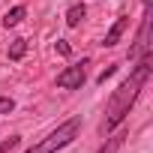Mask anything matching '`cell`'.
<instances>
[{
  "label": "cell",
  "instance_id": "3957f363",
  "mask_svg": "<svg viewBox=\"0 0 153 153\" xmlns=\"http://www.w3.org/2000/svg\"><path fill=\"white\" fill-rule=\"evenodd\" d=\"M81 84H84V63L66 66L57 75V87H63V90H81Z\"/></svg>",
  "mask_w": 153,
  "mask_h": 153
},
{
  "label": "cell",
  "instance_id": "5b68a950",
  "mask_svg": "<svg viewBox=\"0 0 153 153\" xmlns=\"http://www.w3.org/2000/svg\"><path fill=\"white\" fill-rule=\"evenodd\" d=\"M126 27H129V15H120V18H117V21L111 24V30L105 33L102 45H108V48H111V45H117V42H120V36L126 33Z\"/></svg>",
  "mask_w": 153,
  "mask_h": 153
},
{
  "label": "cell",
  "instance_id": "4fadbf2b",
  "mask_svg": "<svg viewBox=\"0 0 153 153\" xmlns=\"http://www.w3.org/2000/svg\"><path fill=\"white\" fill-rule=\"evenodd\" d=\"M108 75H114V66H108V69H105V72L99 75V78H96V81H99V84H105V78H108Z\"/></svg>",
  "mask_w": 153,
  "mask_h": 153
},
{
  "label": "cell",
  "instance_id": "7a4b0ae2",
  "mask_svg": "<svg viewBox=\"0 0 153 153\" xmlns=\"http://www.w3.org/2000/svg\"><path fill=\"white\" fill-rule=\"evenodd\" d=\"M78 129H81V120L78 117H72V120H66L63 126H57L45 141H39L36 147H30L27 153H54V150H60V147H66L75 135H78Z\"/></svg>",
  "mask_w": 153,
  "mask_h": 153
},
{
  "label": "cell",
  "instance_id": "8992f818",
  "mask_svg": "<svg viewBox=\"0 0 153 153\" xmlns=\"http://www.w3.org/2000/svg\"><path fill=\"white\" fill-rule=\"evenodd\" d=\"M84 15H87L84 6H72V9L66 12V24H69V27H78V24L84 21Z\"/></svg>",
  "mask_w": 153,
  "mask_h": 153
},
{
  "label": "cell",
  "instance_id": "6da1fadb",
  "mask_svg": "<svg viewBox=\"0 0 153 153\" xmlns=\"http://www.w3.org/2000/svg\"><path fill=\"white\" fill-rule=\"evenodd\" d=\"M147 78H150V51L138 60V66L132 69V75H129V78L114 90V96H111V102H108V117H105V132H111L126 114H129V108H132V102L138 99V93H141V87L147 84Z\"/></svg>",
  "mask_w": 153,
  "mask_h": 153
},
{
  "label": "cell",
  "instance_id": "9c48e42d",
  "mask_svg": "<svg viewBox=\"0 0 153 153\" xmlns=\"http://www.w3.org/2000/svg\"><path fill=\"white\" fill-rule=\"evenodd\" d=\"M18 141H21L18 135H12V138H6V141H0V153H9L12 147H18Z\"/></svg>",
  "mask_w": 153,
  "mask_h": 153
},
{
  "label": "cell",
  "instance_id": "277c9868",
  "mask_svg": "<svg viewBox=\"0 0 153 153\" xmlns=\"http://www.w3.org/2000/svg\"><path fill=\"white\" fill-rule=\"evenodd\" d=\"M147 36H150V6H144V21H141V30H138L135 48L129 51L132 57H135V54H147V51H150V42H147Z\"/></svg>",
  "mask_w": 153,
  "mask_h": 153
},
{
  "label": "cell",
  "instance_id": "ba28073f",
  "mask_svg": "<svg viewBox=\"0 0 153 153\" xmlns=\"http://www.w3.org/2000/svg\"><path fill=\"white\" fill-rule=\"evenodd\" d=\"M27 51V39H12V48H9V60H21Z\"/></svg>",
  "mask_w": 153,
  "mask_h": 153
},
{
  "label": "cell",
  "instance_id": "52a82bcc",
  "mask_svg": "<svg viewBox=\"0 0 153 153\" xmlns=\"http://www.w3.org/2000/svg\"><path fill=\"white\" fill-rule=\"evenodd\" d=\"M21 18H24V6H15V9H9V12L3 15V24H6V27H15Z\"/></svg>",
  "mask_w": 153,
  "mask_h": 153
},
{
  "label": "cell",
  "instance_id": "8fae6325",
  "mask_svg": "<svg viewBox=\"0 0 153 153\" xmlns=\"http://www.w3.org/2000/svg\"><path fill=\"white\" fill-rule=\"evenodd\" d=\"M12 108H15V102H12L9 96H0V114H9Z\"/></svg>",
  "mask_w": 153,
  "mask_h": 153
},
{
  "label": "cell",
  "instance_id": "30bf717a",
  "mask_svg": "<svg viewBox=\"0 0 153 153\" xmlns=\"http://www.w3.org/2000/svg\"><path fill=\"white\" fill-rule=\"evenodd\" d=\"M120 144H123V135H114V138H111V144H108V147H102L99 153H114V150H117Z\"/></svg>",
  "mask_w": 153,
  "mask_h": 153
},
{
  "label": "cell",
  "instance_id": "7c38bea8",
  "mask_svg": "<svg viewBox=\"0 0 153 153\" xmlns=\"http://www.w3.org/2000/svg\"><path fill=\"white\" fill-rule=\"evenodd\" d=\"M57 51H60L63 57H69V54H72V48H69V42H63V39H57Z\"/></svg>",
  "mask_w": 153,
  "mask_h": 153
}]
</instances>
